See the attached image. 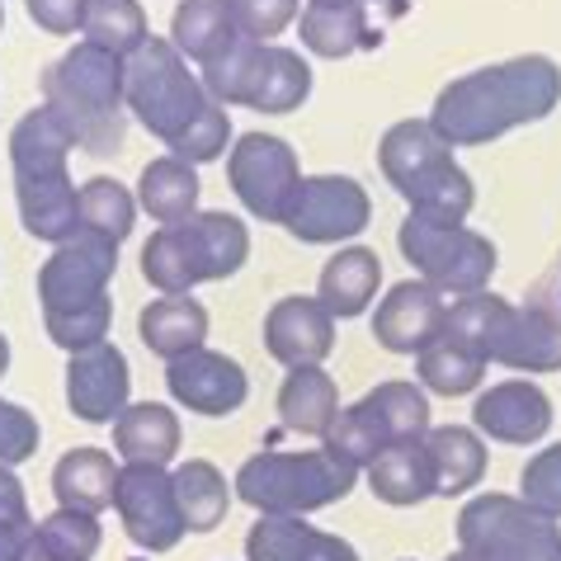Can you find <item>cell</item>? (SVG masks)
<instances>
[{"label": "cell", "mask_w": 561, "mask_h": 561, "mask_svg": "<svg viewBox=\"0 0 561 561\" xmlns=\"http://www.w3.org/2000/svg\"><path fill=\"white\" fill-rule=\"evenodd\" d=\"M561 100V71L552 57H514L501 67H481L439 90L430 128L448 147H486L519 123L548 118Z\"/></svg>", "instance_id": "1"}, {"label": "cell", "mask_w": 561, "mask_h": 561, "mask_svg": "<svg viewBox=\"0 0 561 561\" xmlns=\"http://www.w3.org/2000/svg\"><path fill=\"white\" fill-rule=\"evenodd\" d=\"M43 104L67 123L76 147L85 151H118L123 147V57L76 43V48L53 61L43 76Z\"/></svg>", "instance_id": "2"}, {"label": "cell", "mask_w": 561, "mask_h": 561, "mask_svg": "<svg viewBox=\"0 0 561 561\" xmlns=\"http://www.w3.org/2000/svg\"><path fill=\"white\" fill-rule=\"evenodd\" d=\"M251 255V231L231 213H194L190 222L156 227L142 245V274L161 298L231 278Z\"/></svg>", "instance_id": "3"}, {"label": "cell", "mask_w": 561, "mask_h": 561, "mask_svg": "<svg viewBox=\"0 0 561 561\" xmlns=\"http://www.w3.org/2000/svg\"><path fill=\"white\" fill-rule=\"evenodd\" d=\"M358 481V467L335 458L331 448L307 454H255L237 472V495L260 514H311L345 501Z\"/></svg>", "instance_id": "4"}, {"label": "cell", "mask_w": 561, "mask_h": 561, "mask_svg": "<svg viewBox=\"0 0 561 561\" xmlns=\"http://www.w3.org/2000/svg\"><path fill=\"white\" fill-rule=\"evenodd\" d=\"M123 100L147 133L175 142L204 114L208 90L190 71V61L170 48V38H147L133 57H123Z\"/></svg>", "instance_id": "5"}, {"label": "cell", "mask_w": 561, "mask_h": 561, "mask_svg": "<svg viewBox=\"0 0 561 561\" xmlns=\"http://www.w3.org/2000/svg\"><path fill=\"white\" fill-rule=\"evenodd\" d=\"M458 552L472 561H561V528L519 495L486 491L458 514Z\"/></svg>", "instance_id": "6"}, {"label": "cell", "mask_w": 561, "mask_h": 561, "mask_svg": "<svg viewBox=\"0 0 561 561\" xmlns=\"http://www.w3.org/2000/svg\"><path fill=\"white\" fill-rule=\"evenodd\" d=\"M401 255H407L430 288L444 298H467V293H486L495 274V245L481 231L462 222H439V217L411 213L401 222Z\"/></svg>", "instance_id": "7"}, {"label": "cell", "mask_w": 561, "mask_h": 561, "mask_svg": "<svg viewBox=\"0 0 561 561\" xmlns=\"http://www.w3.org/2000/svg\"><path fill=\"white\" fill-rule=\"evenodd\" d=\"M227 180L245 213H255L260 222H284L288 198L298 190V156L284 137L270 133H245L227 156Z\"/></svg>", "instance_id": "8"}, {"label": "cell", "mask_w": 561, "mask_h": 561, "mask_svg": "<svg viewBox=\"0 0 561 561\" xmlns=\"http://www.w3.org/2000/svg\"><path fill=\"white\" fill-rule=\"evenodd\" d=\"M368 217H373V204L358 180L311 175V180H298V190H293L284 227L307 245H331V241L358 237L368 227Z\"/></svg>", "instance_id": "9"}, {"label": "cell", "mask_w": 561, "mask_h": 561, "mask_svg": "<svg viewBox=\"0 0 561 561\" xmlns=\"http://www.w3.org/2000/svg\"><path fill=\"white\" fill-rule=\"evenodd\" d=\"M114 505H118V519L128 528V538L147 552H170L184 534H190V528H184V514H180V501H175V481H170L165 467L123 462Z\"/></svg>", "instance_id": "10"}, {"label": "cell", "mask_w": 561, "mask_h": 561, "mask_svg": "<svg viewBox=\"0 0 561 561\" xmlns=\"http://www.w3.org/2000/svg\"><path fill=\"white\" fill-rule=\"evenodd\" d=\"M118 270V245L90 231H76L71 241H61L53 260L38 270V298L43 311H71L85 302L108 298V278Z\"/></svg>", "instance_id": "11"}, {"label": "cell", "mask_w": 561, "mask_h": 561, "mask_svg": "<svg viewBox=\"0 0 561 561\" xmlns=\"http://www.w3.org/2000/svg\"><path fill=\"white\" fill-rule=\"evenodd\" d=\"M165 387L180 407H190L198 415H231V411H241L245 392H251L245 368L217 350H190V354L170 358Z\"/></svg>", "instance_id": "12"}, {"label": "cell", "mask_w": 561, "mask_h": 561, "mask_svg": "<svg viewBox=\"0 0 561 561\" xmlns=\"http://www.w3.org/2000/svg\"><path fill=\"white\" fill-rule=\"evenodd\" d=\"M128 358L118 345H90L81 354H71L67 364V407L71 415H81L85 425H114L118 411L128 407Z\"/></svg>", "instance_id": "13"}, {"label": "cell", "mask_w": 561, "mask_h": 561, "mask_svg": "<svg viewBox=\"0 0 561 561\" xmlns=\"http://www.w3.org/2000/svg\"><path fill=\"white\" fill-rule=\"evenodd\" d=\"M448 302L454 298H444V293L430 288L425 278H407V284H397L378 302L373 335H378V345L392 350V354H420L425 345H434V340L444 335Z\"/></svg>", "instance_id": "14"}, {"label": "cell", "mask_w": 561, "mask_h": 561, "mask_svg": "<svg viewBox=\"0 0 561 561\" xmlns=\"http://www.w3.org/2000/svg\"><path fill=\"white\" fill-rule=\"evenodd\" d=\"M264 350L284 368H317L335 350V317L317 298H278L264 317Z\"/></svg>", "instance_id": "15"}, {"label": "cell", "mask_w": 561, "mask_h": 561, "mask_svg": "<svg viewBox=\"0 0 561 561\" xmlns=\"http://www.w3.org/2000/svg\"><path fill=\"white\" fill-rule=\"evenodd\" d=\"M472 420L495 444H538L542 434L552 430V401L538 382L510 378V382H495L491 392L477 397Z\"/></svg>", "instance_id": "16"}, {"label": "cell", "mask_w": 561, "mask_h": 561, "mask_svg": "<svg viewBox=\"0 0 561 561\" xmlns=\"http://www.w3.org/2000/svg\"><path fill=\"white\" fill-rule=\"evenodd\" d=\"M245 561H358L345 538L302 524V514H260L245 538Z\"/></svg>", "instance_id": "17"}, {"label": "cell", "mask_w": 561, "mask_h": 561, "mask_svg": "<svg viewBox=\"0 0 561 561\" xmlns=\"http://www.w3.org/2000/svg\"><path fill=\"white\" fill-rule=\"evenodd\" d=\"M14 198H20V217L28 237L61 245L81 231V190L71 184L67 170L14 180Z\"/></svg>", "instance_id": "18"}, {"label": "cell", "mask_w": 561, "mask_h": 561, "mask_svg": "<svg viewBox=\"0 0 561 561\" xmlns=\"http://www.w3.org/2000/svg\"><path fill=\"white\" fill-rule=\"evenodd\" d=\"M491 364L519 373H557L561 368V317L548 307H514Z\"/></svg>", "instance_id": "19"}, {"label": "cell", "mask_w": 561, "mask_h": 561, "mask_svg": "<svg viewBox=\"0 0 561 561\" xmlns=\"http://www.w3.org/2000/svg\"><path fill=\"white\" fill-rule=\"evenodd\" d=\"M137 335L156 358H180L190 350H204V335H208V311L190 293H175V298H156L151 307H142L137 317Z\"/></svg>", "instance_id": "20"}, {"label": "cell", "mask_w": 561, "mask_h": 561, "mask_svg": "<svg viewBox=\"0 0 561 561\" xmlns=\"http://www.w3.org/2000/svg\"><path fill=\"white\" fill-rule=\"evenodd\" d=\"M378 161H382L387 184H392L397 194H407L420 175H430L434 165L454 161V147L430 128V118H407V123H397V128H387Z\"/></svg>", "instance_id": "21"}, {"label": "cell", "mask_w": 561, "mask_h": 561, "mask_svg": "<svg viewBox=\"0 0 561 561\" xmlns=\"http://www.w3.org/2000/svg\"><path fill=\"white\" fill-rule=\"evenodd\" d=\"M118 472L123 467L104 454V448H71L67 458L53 467V491L61 510H81V514H100L114 505L118 491Z\"/></svg>", "instance_id": "22"}, {"label": "cell", "mask_w": 561, "mask_h": 561, "mask_svg": "<svg viewBox=\"0 0 561 561\" xmlns=\"http://www.w3.org/2000/svg\"><path fill=\"white\" fill-rule=\"evenodd\" d=\"M114 448L123 462H151L165 467L180 454V420L161 401H137V407H123L114 420Z\"/></svg>", "instance_id": "23"}, {"label": "cell", "mask_w": 561, "mask_h": 561, "mask_svg": "<svg viewBox=\"0 0 561 561\" xmlns=\"http://www.w3.org/2000/svg\"><path fill=\"white\" fill-rule=\"evenodd\" d=\"M76 151V137L71 128L61 123L48 104L34 108L14 123L10 133V165H14V180H28V175H57L67 170V156Z\"/></svg>", "instance_id": "24"}, {"label": "cell", "mask_w": 561, "mask_h": 561, "mask_svg": "<svg viewBox=\"0 0 561 561\" xmlns=\"http://www.w3.org/2000/svg\"><path fill=\"white\" fill-rule=\"evenodd\" d=\"M378 284H382V260H378V251H368V245H350V251H340L321 270L317 302L331 311L335 321L340 317H358V311H368V302L378 298Z\"/></svg>", "instance_id": "25"}, {"label": "cell", "mask_w": 561, "mask_h": 561, "mask_svg": "<svg viewBox=\"0 0 561 561\" xmlns=\"http://www.w3.org/2000/svg\"><path fill=\"white\" fill-rule=\"evenodd\" d=\"M368 491L387 505H420L434 495V467L425 439H401L368 462Z\"/></svg>", "instance_id": "26"}, {"label": "cell", "mask_w": 561, "mask_h": 561, "mask_svg": "<svg viewBox=\"0 0 561 561\" xmlns=\"http://www.w3.org/2000/svg\"><path fill=\"white\" fill-rule=\"evenodd\" d=\"M335 415H340V392H335L331 373H321V364L293 368L284 387H278V420H284L293 434H317V439H325Z\"/></svg>", "instance_id": "27"}, {"label": "cell", "mask_w": 561, "mask_h": 561, "mask_svg": "<svg viewBox=\"0 0 561 561\" xmlns=\"http://www.w3.org/2000/svg\"><path fill=\"white\" fill-rule=\"evenodd\" d=\"M137 204H142L156 222L170 227V222H190L198 213V170L180 156H161L142 170L137 180Z\"/></svg>", "instance_id": "28"}, {"label": "cell", "mask_w": 561, "mask_h": 561, "mask_svg": "<svg viewBox=\"0 0 561 561\" xmlns=\"http://www.w3.org/2000/svg\"><path fill=\"white\" fill-rule=\"evenodd\" d=\"M430 467H434V495H462L472 491L481 472H486V448L472 430L462 425H439L425 434Z\"/></svg>", "instance_id": "29"}, {"label": "cell", "mask_w": 561, "mask_h": 561, "mask_svg": "<svg viewBox=\"0 0 561 561\" xmlns=\"http://www.w3.org/2000/svg\"><path fill=\"white\" fill-rule=\"evenodd\" d=\"M307 95H311V67L307 61L293 48H270V43H264L245 108H260V114H288V108H298Z\"/></svg>", "instance_id": "30"}, {"label": "cell", "mask_w": 561, "mask_h": 561, "mask_svg": "<svg viewBox=\"0 0 561 561\" xmlns=\"http://www.w3.org/2000/svg\"><path fill=\"white\" fill-rule=\"evenodd\" d=\"M170 481H175V501H180V514H184V528H194V534H213V528L227 519L231 491H227V477L217 472L213 462L190 458V462H180L175 472H170Z\"/></svg>", "instance_id": "31"}, {"label": "cell", "mask_w": 561, "mask_h": 561, "mask_svg": "<svg viewBox=\"0 0 561 561\" xmlns=\"http://www.w3.org/2000/svg\"><path fill=\"white\" fill-rule=\"evenodd\" d=\"M510 302L495 298V293H467V298L448 302V321H444V335L458 340L462 350H472L477 358H495L501 350V335H505V321H510Z\"/></svg>", "instance_id": "32"}, {"label": "cell", "mask_w": 561, "mask_h": 561, "mask_svg": "<svg viewBox=\"0 0 561 561\" xmlns=\"http://www.w3.org/2000/svg\"><path fill=\"white\" fill-rule=\"evenodd\" d=\"M260 53H264V43H255V38H245L241 28L231 34L222 48H217L204 67V90H208V100L213 104H245L251 100V85H255V71H260Z\"/></svg>", "instance_id": "33"}, {"label": "cell", "mask_w": 561, "mask_h": 561, "mask_svg": "<svg viewBox=\"0 0 561 561\" xmlns=\"http://www.w3.org/2000/svg\"><path fill=\"white\" fill-rule=\"evenodd\" d=\"M231 34H237V24H231L227 0H180L175 24H170V48H175L184 61H198V67H204Z\"/></svg>", "instance_id": "34"}, {"label": "cell", "mask_w": 561, "mask_h": 561, "mask_svg": "<svg viewBox=\"0 0 561 561\" xmlns=\"http://www.w3.org/2000/svg\"><path fill=\"white\" fill-rule=\"evenodd\" d=\"M364 411L373 415V425L382 430L387 448L401 439H425L430 434V401L415 382H378L364 397Z\"/></svg>", "instance_id": "35"}, {"label": "cell", "mask_w": 561, "mask_h": 561, "mask_svg": "<svg viewBox=\"0 0 561 561\" xmlns=\"http://www.w3.org/2000/svg\"><path fill=\"white\" fill-rule=\"evenodd\" d=\"M81 34H85V43H95L104 53L133 57L151 38V28H147V10L137 5V0H90Z\"/></svg>", "instance_id": "36"}, {"label": "cell", "mask_w": 561, "mask_h": 561, "mask_svg": "<svg viewBox=\"0 0 561 561\" xmlns=\"http://www.w3.org/2000/svg\"><path fill=\"white\" fill-rule=\"evenodd\" d=\"M401 198L411 204V213L439 217V222H467V213L477 204V190H472V175L458 161H444L430 175H420Z\"/></svg>", "instance_id": "37"}, {"label": "cell", "mask_w": 561, "mask_h": 561, "mask_svg": "<svg viewBox=\"0 0 561 561\" xmlns=\"http://www.w3.org/2000/svg\"><path fill=\"white\" fill-rule=\"evenodd\" d=\"M415 373H420V382H425L430 392L462 397V392H472V387L481 382V373H486V358H477L472 350H462L458 340L439 335L434 345H425V350L415 354Z\"/></svg>", "instance_id": "38"}, {"label": "cell", "mask_w": 561, "mask_h": 561, "mask_svg": "<svg viewBox=\"0 0 561 561\" xmlns=\"http://www.w3.org/2000/svg\"><path fill=\"white\" fill-rule=\"evenodd\" d=\"M302 43L317 57H350L358 48H368L373 34H368L364 5H345V10L307 5L302 10Z\"/></svg>", "instance_id": "39"}, {"label": "cell", "mask_w": 561, "mask_h": 561, "mask_svg": "<svg viewBox=\"0 0 561 561\" xmlns=\"http://www.w3.org/2000/svg\"><path fill=\"white\" fill-rule=\"evenodd\" d=\"M133 217H137V204H133V194L123 190V184H114V180L81 184V231L118 245L133 231Z\"/></svg>", "instance_id": "40"}, {"label": "cell", "mask_w": 561, "mask_h": 561, "mask_svg": "<svg viewBox=\"0 0 561 561\" xmlns=\"http://www.w3.org/2000/svg\"><path fill=\"white\" fill-rule=\"evenodd\" d=\"M34 538L53 561H90L100 552V524L95 514H81V510L48 514L43 524H34Z\"/></svg>", "instance_id": "41"}, {"label": "cell", "mask_w": 561, "mask_h": 561, "mask_svg": "<svg viewBox=\"0 0 561 561\" xmlns=\"http://www.w3.org/2000/svg\"><path fill=\"white\" fill-rule=\"evenodd\" d=\"M321 448H331V454L345 458L350 467H368L387 448V439H382V430L373 425V415L364 411V401H354V407H345V411L331 420V430H325Z\"/></svg>", "instance_id": "42"}, {"label": "cell", "mask_w": 561, "mask_h": 561, "mask_svg": "<svg viewBox=\"0 0 561 561\" xmlns=\"http://www.w3.org/2000/svg\"><path fill=\"white\" fill-rule=\"evenodd\" d=\"M108 321H114V302H108V298L85 302V307H71V311H43V325H48L53 345H61L67 354H81L90 345H104Z\"/></svg>", "instance_id": "43"}, {"label": "cell", "mask_w": 561, "mask_h": 561, "mask_svg": "<svg viewBox=\"0 0 561 561\" xmlns=\"http://www.w3.org/2000/svg\"><path fill=\"white\" fill-rule=\"evenodd\" d=\"M231 142V123H227V108L222 104H204V114H198L190 128H184L175 142H165L170 156H180V161H190V165H204V161H217V156L227 151Z\"/></svg>", "instance_id": "44"}, {"label": "cell", "mask_w": 561, "mask_h": 561, "mask_svg": "<svg viewBox=\"0 0 561 561\" xmlns=\"http://www.w3.org/2000/svg\"><path fill=\"white\" fill-rule=\"evenodd\" d=\"M519 501L528 510L548 514V519H561V444L528 458L524 477H519Z\"/></svg>", "instance_id": "45"}, {"label": "cell", "mask_w": 561, "mask_h": 561, "mask_svg": "<svg viewBox=\"0 0 561 561\" xmlns=\"http://www.w3.org/2000/svg\"><path fill=\"white\" fill-rule=\"evenodd\" d=\"M227 10H231V24H237L245 38L270 43L274 34H284L293 24L298 0H227Z\"/></svg>", "instance_id": "46"}, {"label": "cell", "mask_w": 561, "mask_h": 561, "mask_svg": "<svg viewBox=\"0 0 561 561\" xmlns=\"http://www.w3.org/2000/svg\"><path fill=\"white\" fill-rule=\"evenodd\" d=\"M38 454V420L14 401H0V467H20Z\"/></svg>", "instance_id": "47"}, {"label": "cell", "mask_w": 561, "mask_h": 561, "mask_svg": "<svg viewBox=\"0 0 561 561\" xmlns=\"http://www.w3.org/2000/svg\"><path fill=\"white\" fill-rule=\"evenodd\" d=\"M85 5L90 0H24L28 20H34L43 34H76L85 20Z\"/></svg>", "instance_id": "48"}, {"label": "cell", "mask_w": 561, "mask_h": 561, "mask_svg": "<svg viewBox=\"0 0 561 561\" xmlns=\"http://www.w3.org/2000/svg\"><path fill=\"white\" fill-rule=\"evenodd\" d=\"M0 524H34L28 501H24V486L10 467H0Z\"/></svg>", "instance_id": "49"}, {"label": "cell", "mask_w": 561, "mask_h": 561, "mask_svg": "<svg viewBox=\"0 0 561 561\" xmlns=\"http://www.w3.org/2000/svg\"><path fill=\"white\" fill-rule=\"evenodd\" d=\"M34 524H0V561H20Z\"/></svg>", "instance_id": "50"}, {"label": "cell", "mask_w": 561, "mask_h": 561, "mask_svg": "<svg viewBox=\"0 0 561 561\" xmlns=\"http://www.w3.org/2000/svg\"><path fill=\"white\" fill-rule=\"evenodd\" d=\"M20 561H53V557H48V552H43V548H38V538H34V534H28V542H24V552H20Z\"/></svg>", "instance_id": "51"}, {"label": "cell", "mask_w": 561, "mask_h": 561, "mask_svg": "<svg viewBox=\"0 0 561 561\" xmlns=\"http://www.w3.org/2000/svg\"><path fill=\"white\" fill-rule=\"evenodd\" d=\"M307 5H321V10H345V5H364V0H307Z\"/></svg>", "instance_id": "52"}, {"label": "cell", "mask_w": 561, "mask_h": 561, "mask_svg": "<svg viewBox=\"0 0 561 561\" xmlns=\"http://www.w3.org/2000/svg\"><path fill=\"white\" fill-rule=\"evenodd\" d=\"M5 368H10V340L0 335V373H5Z\"/></svg>", "instance_id": "53"}, {"label": "cell", "mask_w": 561, "mask_h": 561, "mask_svg": "<svg viewBox=\"0 0 561 561\" xmlns=\"http://www.w3.org/2000/svg\"><path fill=\"white\" fill-rule=\"evenodd\" d=\"M448 561H472V557H467V552H454V557H448Z\"/></svg>", "instance_id": "54"}, {"label": "cell", "mask_w": 561, "mask_h": 561, "mask_svg": "<svg viewBox=\"0 0 561 561\" xmlns=\"http://www.w3.org/2000/svg\"><path fill=\"white\" fill-rule=\"evenodd\" d=\"M0 24H5V10H0Z\"/></svg>", "instance_id": "55"}]
</instances>
